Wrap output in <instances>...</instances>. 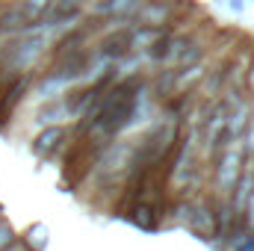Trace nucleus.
Segmentation results:
<instances>
[{"label":"nucleus","instance_id":"nucleus-1","mask_svg":"<svg viewBox=\"0 0 254 251\" xmlns=\"http://www.w3.org/2000/svg\"><path fill=\"white\" fill-rule=\"evenodd\" d=\"M136 92H139V86H136V83L113 89V92L101 101V107H98L95 130H98V133H104V136H113L116 130H122V127L130 122V116H133Z\"/></svg>","mask_w":254,"mask_h":251},{"label":"nucleus","instance_id":"nucleus-2","mask_svg":"<svg viewBox=\"0 0 254 251\" xmlns=\"http://www.w3.org/2000/svg\"><path fill=\"white\" fill-rule=\"evenodd\" d=\"M36 21L27 15V9L24 6H12V9H6L3 15H0V33H24V30H30Z\"/></svg>","mask_w":254,"mask_h":251},{"label":"nucleus","instance_id":"nucleus-3","mask_svg":"<svg viewBox=\"0 0 254 251\" xmlns=\"http://www.w3.org/2000/svg\"><path fill=\"white\" fill-rule=\"evenodd\" d=\"M130 51V33L127 30H119V33H110L104 42H101V54L104 57H122V54H127Z\"/></svg>","mask_w":254,"mask_h":251},{"label":"nucleus","instance_id":"nucleus-4","mask_svg":"<svg viewBox=\"0 0 254 251\" xmlns=\"http://www.w3.org/2000/svg\"><path fill=\"white\" fill-rule=\"evenodd\" d=\"M139 3H142V0H104V3H98V6H95V12H98V15L127 18V15H133V12L139 9Z\"/></svg>","mask_w":254,"mask_h":251},{"label":"nucleus","instance_id":"nucleus-5","mask_svg":"<svg viewBox=\"0 0 254 251\" xmlns=\"http://www.w3.org/2000/svg\"><path fill=\"white\" fill-rule=\"evenodd\" d=\"M83 9V0H57L51 3V21L54 24H63V21H74Z\"/></svg>","mask_w":254,"mask_h":251},{"label":"nucleus","instance_id":"nucleus-6","mask_svg":"<svg viewBox=\"0 0 254 251\" xmlns=\"http://www.w3.org/2000/svg\"><path fill=\"white\" fill-rule=\"evenodd\" d=\"M60 139H63V130H60V127H48L45 133H39V136L33 139V151H36L39 157H45V154H51V151L60 145Z\"/></svg>","mask_w":254,"mask_h":251},{"label":"nucleus","instance_id":"nucleus-7","mask_svg":"<svg viewBox=\"0 0 254 251\" xmlns=\"http://www.w3.org/2000/svg\"><path fill=\"white\" fill-rule=\"evenodd\" d=\"M172 45H175V42H172V36H163V33H160V36H157V42L148 48V57H151V60H166V57L172 54Z\"/></svg>","mask_w":254,"mask_h":251},{"label":"nucleus","instance_id":"nucleus-8","mask_svg":"<svg viewBox=\"0 0 254 251\" xmlns=\"http://www.w3.org/2000/svg\"><path fill=\"white\" fill-rule=\"evenodd\" d=\"M252 187H254L252 175H243V181H240V192H237V210H240V213L246 210V204H249V198H252Z\"/></svg>","mask_w":254,"mask_h":251},{"label":"nucleus","instance_id":"nucleus-9","mask_svg":"<svg viewBox=\"0 0 254 251\" xmlns=\"http://www.w3.org/2000/svg\"><path fill=\"white\" fill-rule=\"evenodd\" d=\"M234 178H237V154H228L225 157V172H222V187L231 189L234 187Z\"/></svg>","mask_w":254,"mask_h":251},{"label":"nucleus","instance_id":"nucleus-10","mask_svg":"<svg viewBox=\"0 0 254 251\" xmlns=\"http://www.w3.org/2000/svg\"><path fill=\"white\" fill-rule=\"evenodd\" d=\"M51 3H54V0H27V3H24V9H27V15H30L33 21H39V18L51 9Z\"/></svg>","mask_w":254,"mask_h":251},{"label":"nucleus","instance_id":"nucleus-11","mask_svg":"<svg viewBox=\"0 0 254 251\" xmlns=\"http://www.w3.org/2000/svg\"><path fill=\"white\" fill-rule=\"evenodd\" d=\"M184 45H187V51L178 57V65H190L192 60H198V57H201V48H198L195 42H184Z\"/></svg>","mask_w":254,"mask_h":251},{"label":"nucleus","instance_id":"nucleus-12","mask_svg":"<svg viewBox=\"0 0 254 251\" xmlns=\"http://www.w3.org/2000/svg\"><path fill=\"white\" fill-rule=\"evenodd\" d=\"M166 15H169V6H154V9L148 6V9L142 12V18H145V21H151V24H157V21H163Z\"/></svg>","mask_w":254,"mask_h":251},{"label":"nucleus","instance_id":"nucleus-13","mask_svg":"<svg viewBox=\"0 0 254 251\" xmlns=\"http://www.w3.org/2000/svg\"><path fill=\"white\" fill-rule=\"evenodd\" d=\"M148 213H151L148 207H139V210H136V213H133L130 219H133V222H136L139 228H145V231H148V228H154V216L148 219Z\"/></svg>","mask_w":254,"mask_h":251},{"label":"nucleus","instance_id":"nucleus-14","mask_svg":"<svg viewBox=\"0 0 254 251\" xmlns=\"http://www.w3.org/2000/svg\"><path fill=\"white\" fill-rule=\"evenodd\" d=\"M9 243H12V228L9 225H0V249L9 246Z\"/></svg>","mask_w":254,"mask_h":251},{"label":"nucleus","instance_id":"nucleus-15","mask_svg":"<svg viewBox=\"0 0 254 251\" xmlns=\"http://www.w3.org/2000/svg\"><path fill=\"white\" fill-rule=\"evenodd\" d=\"M240 251H254V240H249V243H246V246H243Z\"/></svg>","mask_w":254,"mask_h":251}]
</instances>
